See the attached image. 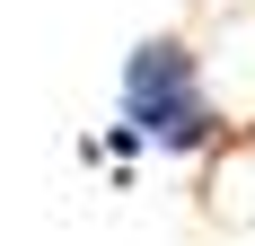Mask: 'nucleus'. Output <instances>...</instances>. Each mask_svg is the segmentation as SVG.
Listing matches in <instances>:
<instances>
[{"label":"nucleus","instance_id":"f257e3e1","mask_svg":"<svg viewBox=\"0 0 255 246\" xmlns=\"http://www.w3.org/2000/svg\"><path fill=\"white\" fill-rule=\"evenodd\" d=\"M124 141L158 149V158H203L220 141V97L203 79L194 35H141L124 53Z\"/></svg>","mask_w":255,"mask_h":246}]
</instances>
